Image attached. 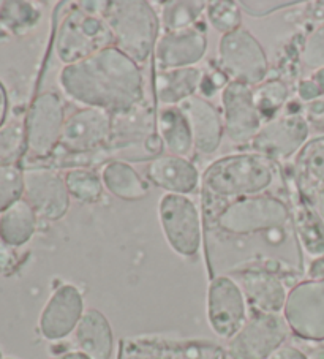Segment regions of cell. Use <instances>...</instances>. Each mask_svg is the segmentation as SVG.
<instances>
[{
	"mask_svg": "<svg viewBox=\"0 0 324 359\" xmlns=\"http://www.w3.org/2000/svg\"><path fill=\"white\" fill-rule=\"evenodd\" d=\"M309 122L297 111L278 114L263 123L258 135L250 142L252 151L274 162L286 160L302 149L309 140Z\"/></svg>",
	"mask_w": 324,
	"mask_h": 359,
	"instance_id": "obj_14",
	"label": "cell"
},
{
	"mask_svg": "<svg viewBox=\"0 0 324 359\" xmlns=\"http://www.w3.org/2000/svg\"><path fill=\"white\" fill-rule=\"evenodd\" d=\"M297 95L302 102H313L318 97H321V92H320V89H318V86L309 78V79H304V81L299 83Z\"/></svg>",
	"mask_w": 324,
	"mask_h": 359,
	"instance_id": "obj_39",
	"label": "cell"
},
{
	"mask_svg": "<svg viewBox=\"0 0 324 359\" xmlns=\"http://www.w3.org/2000/svg\"><path fill=\"white\" fill-rule=\"evenodd\" d=\"M222 359H238V358H234L233 355H229V353L225 350V353H223V358Z\"/></svg>",
	"mask_w": 324,
	"mask_h": 359,
	"instance_id": "obj_47",
	"label": "cell"
},
{
	"mask_svg": "<svg viewBox=\"0 0 324 359\" xmlns=\"http://www.w3.org/2000/svg\"><path fill=\"white\" fill-rule=\"evenodd\" d=\"M146 177L166 194L187 196L198 189L201 181L198 168L189 158L173 154H161L151 160L146 166Z\"/></svg>",
	"mask_w": 324,
	"mask_h": 359,
	"instance_id": "obj_21",
	"label": "cell"
},
{
	"mask_svg": "<svg viewBox=\"0 0 324 359\" xmlns=\"http://www.w3.org/2000/svg\"><path fill=\"white\" fill-rule=\"evenodd\" d=\"M266 359H309V358H307V353L299 350L297 346L283 344L280 345L277 350H274Z\"/></svg>",
	"mask_w": 324,
	"mask_h": 359,
	"instance_id": "obj_38",
	"label": "cell"
},
{
	"mask_svg": "<svg viewBox=\"0 0 324 359\" xmlns=\"http://www.w3.org/2000/svg\"><path fill=\"white\" fill-rule=\"evenodd\" d=\"M210 225L228 238L282 233L291 225L290 204L269 194L239 198L225 204L210 220Z\"/></svg>",
	"mask_w": 324,
	"mask_h": 359,
	"instance_id": "obj_4",
	"label": "cell"
},
{
	"mask_svg": "<svg viewBox=\"0 0 324 359\" xmlns=\"http://www.w3.org/2000/svg\"><path fill=\"white\" fill-rule=\"evenodd\" d=\"M2 21L15 32H26L40 20V11L27 2H7L2 8Z\"/></svg>",
	"mask_w": 324,
	"mask_h": 359,
	"instance_id": "obj_35",
	"label": "cell"
},
{
	"mask_svg": "<svg viewBox=\"0 0 324 359\" xmlns=\"http://www.w3.org/2000/svg\"><path fill=\"white\" fill-rule=\"evenodd\" d=\"M74 344L89 359H109L114 348V334L104 313L98 309H86L74 330Z\"/></svg>",
	"mask_w": 324,
	"mask_h": 359,
	"instance_id": "obj_23",
	"label": "cell"
},
{
	"mask_svg": "<svg viewBox=\"0 0 324 359\" xmlns=\"http://www.w3.org/2000/svg\"><path fill=\"white\" fill-rule=\"evenodd\" d=\"M204 72L199 67L155 72L154 90L161 107H177L201 89Z\"/></svg>",
	"mask_w": 324,
	"mask_h": 359,
	"instance_id": "obj_24",
	"label": "cell"
},
{
	"mask_svg": "<svg viewBox=\"0 0 324 359\" xmlns=\"http://www.w3.org/2000/svg\"><path fill=\"white\" fill-rule=\"evenodd\" d=\"M157 132L166 154L189 157L195 149L189 121L179 107L157 109Z\"/></svg>",
	"mask_w": 324,
	"mask_h": 359,
	"instance_id": "obj_26",
	"label": "cell"
},
{
	"mask_svg": "<svg viewBox=\"0 0 324 359\" xmlns=\"http://www.w3.org/2000/svg\"><path fill=\"white\" fill-rule=\"evenodd\" d=\"M219 67L229 81L258 86L269 72V59L257 36L245 27L222 35L219 41Z\"/></svg>",
	"mask_w": 324,
	"mask_h": 359,
	"instance_id": "obj_8",
	"label": "cell"
},
{
	"mask_svg": "<svg viewBox=\"0 0 324 359\" xmlns=\"http://www.w3.org/2000/svg\"><path fill=\"white\" fill-rule=\"evenodd\" d=\"M65 119L59 94L43 92L35 98L26 122V156L34 166L45 165L59 149Z\"/></svg>",
	"mask_w": 324,
	"mask_h": 359,
	"instance_id": "obj_7",
	"label": "cell"
},
{
	"mask_svg": "<svg viewBox=\"0 0 324 359\" xmlns=\"http://www.w3.org/2000/svg\"><path fill=\"white\" fill-rule=\"evenodd\" d=\"M245 296L248 313H282L288 287L285 278L272 271L244 269L231 274Z\"/></svg>",
	"mask_w": 324,
	"mask_h": 359,
	"instance_id": "obj_19",
	"label": "cell"
},
{
	"mask_svg": "<svg viewBox=\"0 0 324 359\" xmlns=\"http://www.w3.org/2000/svg\"><path fill=\"white\" fill-rule=\"evenodd\" d=\"M177 107L189 121L195 149L203 156H212L219 151L225 136L223 117L219 109L208 98L193 95Z\"/></svg>",
	"mask_w": 324,
	"mask_h": 359,
	"instance_id": "obj_20",
	"label": "cell"
},
{
	"mask_svg": "<svg viewBox=\"0 0 324 359\" xmlns=\"http://www.w3.org/2000/svg\"><path fill=\"white\" fill-rule=\"evenodd\" d=\"M64 94L84 108L109 114L136 107L146 100L140 65L116 46L65 65L59 75Z\"/></svg>",
	"mask_w": 324,
	"mask_h": 359,
	"instance_id": "obj_1",
	"label": "cell"
},
{
	"mask_svg": "<svg viewBox=\"0 0 324 359\" xmlns=\"http://www.w3.org/2000/svg\"><path fill=\"white\" fill-rule=\"evenodd\" d=\"M253 100L263 121H271L280 114L288 100V88L280 79L261 83L253 89Z\"/></svg>",
	"mask_w": 324,
	"mask_h": 359,
	"instance_id": "obj_31",
	"label": "cell"
},
{
	"mask_svg": "<svg viewBox=\"0 0 324 359\" xmlns=\"http://www.w3.org/2000/svg\"><path fill=\"white\" fill-rule=\"evenodd\" d=\"M295 170L302 194L324 191V135L305 142L296 156Z\"/></svg>",
	"mask_w": 324,
	"mask_h": 359,
	"instance_id": "obj_27",
	"label": "cell"
},
{
	"mask_svg": "<svg viewBox=\"0 0 324 359\" xmlns=\"http://www.w3.org/2000/svg\"><path fill=\"white\" fill-rule=\"evenodd\" d=\"M5 109H7V95H5V90L0 84V122L4 121L5 117Z\"/></svg>",
	"mask_w": 324,
	"mask_h": 359,
	"instance_id": "obj_45",
	"label": "cell"
},
{
	"mask_svg": "<svg viewBox=\"0 0 324 359\" xmlns=\"http://www.w3.org/2000/svg\"><path fill=\"white\" fill-rule=\"evenodd\" d=\"M290 332L283 313H248L245 325L228 340L225 350L238 359H266L286 344Z\"/></svg>",
	"mask_w": 324,
	"mask_h": 359,
	"instance_id": "obj_12",
	"label": "cell"
},
{
	"mask_svg": "<svg viewBox=\"0 0 324 359\" xmlns=\"http://www.w3.org/2000/svg\"><path fill=\"white\" fill-rule=\"evenodd\" d=\"M64 177L68 194L79 203L93 204L100 201V198L103 195L104 187L102 176L93 168L68 170Z\"/></svg>",
	"mask_w": 324,
	"mask_h": 359,
	"instance_id": "obj_30",
	"label": "cell"
},
{
	"mask_svg": "<svg viewBox=\"0 0 324 359\" xmlns=\"http://www.w3.org/2000/svg\"><path fill=\"white\" fill-rule=\"evenodd\" d=\"M205 16L210 26L219 30L222 35L231 34L242 27V10L238 2L233 0H215L208 2Z\"/></svg>",
	"mask_w": 324,
	"mask_h": 359,
	"instance_id": "obj_32",
	"label": "cell"
},
{
	"mask_svg": "<svg viewBox=\"0 0 324 359\" xmlns=\"http://www.w3.org/2000/svg\"><path fill=\"white\" fill-rule=\"evenodd\" d=\"M51 359H89L86 355H83V353L74 350V351H65V353H60V355L54 356Z\"/></svg>",
	"mask_w": 324,
	"mask_h": 359,
	"instance_id": "obj_44",
	"label": "cell"
},
{
	"mask_svg": "<svg viewBox=\"0 0 324 359\" xmlns=\"http://www.w3.org/2000/svg\"><path fill=\"white\" fill-rule=\"evenodd\" d=\"M157 214L168 245L184 258L198 255L203 241V220L196 203L187 195L165 194L158 201Z\"/></svg>",
	"mask_w": 324,
	"mask_h": 359,
	"instance_id": "obj_9",
	"label": "cell"
},
{
	"mask_svg": "<svg viewBox=\"0 0 324 359\" xmlns=\"http://www.w3.org/2000/svg\"><path fill=\"white\" fill-rule=\"evenodd\" d=\"M15 258L13 253L10 252V247H0V272L10 269V266L13 264Z\"/></svg>",
	"mask_w": 324,
	"mask_h": 359,
	"instance_id": "obj_42",
	"label": "cell"
},
{
	"mask_svg": "<svg viewBox=\"0 0 324 359\" xmlns=\"http://www.w3.org/2000/svg\"><path fill=\"white\" fill-rule=\"evenodd\" d=\"M114 46L104 20L78 4L64 16L55 35V54L65 65L90 57L104 48Z\"/></svg>",
	"mask_w": 324,
	"mask_h": 359,
	"instance_id": "obj_6",
	"label": "cell"
},
{
	"mask_svg": "<svg viewBox=\"0 0 324 359\" xmlns=\"http://www.w3.org/2000/svg\"><path fill=\"white\" fill-rule=\"evenodd\" d=\"M161 5L160 22L166 32L184 30L198 24V20L205 13L208 2L203 0H173Z\"/></svg>",
	"mask_w": 324,
	"mask_h": 359,
	"instance_id": "obj_29",
	"label": "cell"
},
{
	"mask_svg": "<svg viewBox=\"0 0 324 359\" xmlns=\"http://www.w3.org/2000/svg\"><path fill=\"white\" fill-rule=\"evenodd\" d=\"M238 4L241 10L248 16L264 18L276 13L278 10L295 7L301 2H296V0H241Z\"/></svg>",
	"mask_w": 324,
	"mask_h": 359,
	"instance_id": "obj_37",
	"label": "cell"
},
{
	"mask_svg": "<svg viewBox=\"0 0 324 359\" xmlns=\"http://www.w3.org/2000/svg\"><path fill=\"white\" fill-rule=\"evenodd\" d=\"M24 195V172L16 166H0V212H5Z\"/></svg>",
	"mask_w": 324,
	"mask_h": 359,
	"instance_id": "obj_34",
	"label": "cell"
},
{
	"mask_svg": "<svg viewBox=\"0 0 324 359\" xmlns=\"http://www.w3.org/2000/svg\"><path fill=\"white\" fill-rule=\"evenodd\" d=\"M310 79L318 86V89H320L321 95H324V67L315 70L313 75L310 76Z\"/></svg>",
	"mask_w": 324,
	"mask_h": 359,
	"instance_id": "obj_43",
	"label": "cell"
},
{
	"mask_svg": "<svg viewBox=\"0 0 324 359\" xmlns=\"http://www.w3.org/2000/svg\"><path fill=\"white\" fill-rule=\"evenodd\" d=\"M307 276L310 280L320 282L324 287V255L320 258H315L313 262L310 263L307 269Z\"/></svg>",
	"mask_w": 324,
	"mask_h": 359,
	"instance_id": "obj_40",
	"label": "cell"
},
{
	"mask_svg": "<svg viewBox=\"0 0 324 359\" xmlns=\"http://www.w3.org/2000/svg\"><path fill=\"white\" fill-rule=\"evenodd\" d=\"M103 187L123 201H138L149 194V182L141 177L132 165L122 160H111L100 171Z\"/></svg>",
	"mask_w": 324,
	"mask_h": 359,
	"instance_id": "obj_25",
	"label": "cell"
},
{
	"mask_svg": "<svg viewBox=\"0 0 324 359\" xmlns=\"http://www.w3.org/2000/svg\"><path fill=\"white\" fill-rule=\"evenodd\" d=\"M282 313L295 336L310 342H323L324 287L320 282L307 278L291 287Z\"/></svg>",
	"mask_w": 324,
	"mask_h": 359,
	"instance_id": "obj_13",
	"label": "cell"
},
{
	"mask_svg": "<svg viewBox=\"0 0 324 359\" xmlns=\"http://www.w3.org/2000/svg\"><path fill=\"white\" fill-rule=\"evenodd\" d=\"M309 359H324V345H318L307 353Z\"/></svg>",
	"mask_w": 324,
	"mask_h": 359,
	"instance_id": "obj_46",
	"label": "cell"
},
{
	"mask_svg": "<svg viewBox=\"0 0 324 359\" xmlns=\"http://www.w3.org/2000/svg\"><path fill=\"white\" fill-rule=\"evenodd\" d=\"M103 20L113 35L114 46L138 65L154 54L160 36V16L146 0L106 2Z\"/></svg>",
	"mask_w": 324,
	"mask_h": 359,
	"instance_id": "obj_3",
	"label": "cell"
},
{
	"mask_svg": "<svg viewBox=\"0 0 324 359\" xmlns=\"http://www.w3.org/2000/svg\"><path fill=\"white\" fill-rule=\"evenodd\" d=\"M111 156L122 162H144L163 154L157 132V109L146 100L122 113L113 114L108 142Z\"/></svg>",
	"mask_w": 324,
	"mask_h": 359,
	"instance_id": "obj_5",
	"label": "cell"
},
{
	"mask_svg": "<svg viewBox=\"0 0 324 359\" xmlns=\"http://www.w3.org/2000/svg\"><path fill=\"white\" fill-rule=\"evenodd\" d=\"M26 151V127L11 123L0 130V166H11Z\"/></svg>",
	"mask_w": 324,
	"mask_h": 359,
	"instance_id": "obj_33",
	"label": "cell"
},
{
	"mask_svg": "<svg viewBox=\"0 0 324 359\" xmlns=\"http://www.w3.org/2000/svg\"><path fill=\"white\" fill-rule=\"evenodd\" d=\"M86 312L83 293L72 283H62L43 307L39 327L46 340H62L76 330Z\"/></svg>",
	"mask_w": 324,
	"mask_h": 359,
	"instance_id": "obj_17",
	"label": "cell"
},
{
	"mask_svg": "<svg viewBox=\"0 0 324 359\" xmlns=\"http://www.w3.org/2000/svg\"><path fill=\"white\" fill-rule=\"evenodd\" d=\"M222 117L225 136L236 146L250 144L263 127V117L253 100V89L242 83L229 81L222 90Z\"/></svg>",
	"mask_w": 324,
	"mask_h": 359,
	"instance_id": "obj_15",
	"label": "cell"
},
{
	"mask_svg": "<svg viewBox=\"0 0 324 359\" xmlns=\"http://www.w3.org/2000/svg\"><path fill=\"white\" fill-rule=\"evenodd\" d=\"M307 201L315 208L318 214L321 215V219L324 220V191H309V194H302Z\"/></svg>",
	"mask_w": 324,
	"mask_h": 359,
	"instance_id": "obj_41",
	"label": "cell"
},
{
	"mask_svg": "<svg viewBox=\"0 0 324 359\" xmlns=\"http://www.w3.org/2000/svg\"><path fill=\"white\" fill-rule=\"evenodd\" d=\"M301 60L304 67L310 68V70H318V68L324 67V24L305 39Z\"/></svg>",
	"mask_w": 324,
	"mask_h": 359,
	"instance_id": "obj_36",
	"label": "cell"
},
{
	"mask_svg": "<svg viewBox=\"0 0 324 359\" xmlns=\"http://www.w3.org/2000/svg\"><path fill=\"white\" fill-rule=\"evenodd\" d=\"M277 179L276 162L258 152L222 157L201 177L205 217H214L225 204L239 198L263 195Z\"/></svg>",
	"mask_w": 324,
	"mask_h": 359,
	"instance_id": "obj_2",
	"label": "cell"
},
{
	"mask_svg": "<svg viewBox=\"0 0 324 359\" xmlns=\"http://www.w3.org/2000/svg\"><path fill=\"white\" fill-rule=\"evenodd\" d=\"M208 323L217 337L231 340L248 318V306L239 283L231 276L212 277L205 302Z\"/></svg>",
	"mask_w": 324,
	"mask_h": 359,
	"instance_id": "obj_11",
	"label": "cell"
},
{
	"mask_svg": "<svg viewBox=\"0 0 324 359\" xmlns=\"http://www.w3.org/2000/svg\"><path fill=\"white\" fill-rule=\"evenodd\" d=\"M0 359H2V353H0Z\"/></svg>",
	"mask_w": 324,
	"mask_h": 359,
	"instance_id": "obj_48",
	"label": "cell"
},
{
	"mask_svg": "<svg viewBox=\"0 0 324 359\" xmlns=\"http://www.w3.org/2000/svg\"><path fill=\"white\" fill-rule=\"evenodd\" d=\"M291 226L302 250L311 258L324 255V220L299 190L291 194Z\"/></svg>",
	"mask_w": 324,
	"mask_h": 359,
	"instance_id": "obj_22",
	"label": "cell"
},
{
	"mask_svg": "<svg viewBox=\"0 0 324 359\" xmlns=\"http://www.w3.org/2000/svg\"><path fill=\"white\" fill-rule=\"evenodd\" d=\"M225 348L210 340L161 336L122 337L117 359H222Z\"/></svg>",
	"mask_w": 324,
	"mask_h": 359,
	"instance_id": "obj_10",
	"label": "cell"
},
{
	"mask_svg": "<svg viewBox=\"0 0 324 359\" xmlns=\"http://www.w3.org/2000/svg\"><path fill=\"white\" fill-rule=\"evenodd\" d=\"M36 230V214L24 200L16 201L0 217V239L8 247H21L32 239Z\"/></svg>",
	"mask_w": 324,
	"mask_h": 359,
	"instance_id": "obj_28",
	"label": "cell"
},
{
	"mask_svg": "<svg viewBox=\"0 0 324 359\" xmlns=\"http://www.w3.org/2000/svg\"><path fill=\"white\" fill-rule=\"evenodd\" d=\"M208 53V35L198 24L184 30H173L158 36L154 49L155 70H176L196 67Z\"/></svg>",
	"mask_w": 324,
	"mask_h": 359,
	"instance_id": "obj_18",
	"label": "cell"
},
{
	"mask_svg": "<svg viewBox=\"0 0 324 359\" xmlns=\"http://www.w3.org/2000/svg\"><path fill=\"white\" fill-rule=\"evenodd\" d=\"M65 177L48 166H34L24 172V200L36 215L46 220L64 219L70 209Z\"/></svg>",
	"mask_w": 324,
	"mask_h": 359,
	"instance_id": "obj_16",
	"label": "cell"
}]
</instances>
